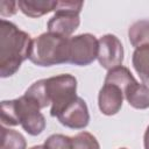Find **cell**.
I'll return each mask as SVG.
<instances>
[{
    "mask_svg": "<svg viewBox=\"0 0 149 149\" xmlns=\"http://www.w3.org/2000/svg\"><path fill=\"white\" fill-rule=\"evenodd\" d=\"M71 149H100V146L91 133L80 132L71 137Z\"/></svg>",
    "mask_w": 149,
    "mask_h": 149,
    "instance_id": "obj_17",
    "label": "cell"
},
{
    "mask_svg": "<svg viewBox=\"0 0 149 149\" xmlns=\"http://www.w3.org/2000/svg\"><path fill=\"white\" fill-rule=\"evenodd\" d=\"M45 88L51 105V116H57L72 100L77 98V79L69 73L47 78Z\"/></svg>",
    "mask_w": 149,
    "mask_h": 149,
    "instance_id": "obj_4",
    "label": "cell"
},
{
    "mask_svg": "<svg viewBox=\"0 0 149 149\" xmlns=\"http://www.w3.org/2000/svg\"><path fill=\"white\" fill-rule=\"evenodd\" d=\"M133 66L141 80L144 84H149V45L136 48L133 54Z\"/></svg>",
    "mask_w": 149,
    "mask_h": 149,
    "instance_id": "obj_14",
    "label": "cell"
},
{
    "mask_svg": "<svg viewBox=\"0 0 149 149\" xmlns=\"http://www.w3.org/2000/svg\"><path fill=\"white\" fill-rule=\"evenodd\" d=\"M136 81V79L134 78V76L132 74V72L129 71L128 68L126 66H116V68H113L111 70H108L106 77H105V81L104 83H107V84H113V85H116L118 87H120L125 94L126 90Z\"/></svg>",
    "mask_w": 149,
    "mask_h": 149,
    "instance_id": "obj_12",
    "label": "cell"
},
{
    "mask_svg": "<svg viewBox=\"0 0 149 149\" xmlns=\"http://www.w3.org/2000/svg\"><path fill=\"white\" fill-rule=\"evenodd\" d=\"M33 38L13 22L0 21V76H13L21 64L29 58Z\"/></svg>",
    "mask_w": 149,
    "mask_h": 149,
    "instance_id": "obj_1",
    "label": "cell"
},
{
    "mask_svg": "<svg viewBox=\"0 0 149 149\" xmlns=\"http://www.w3.org/2000/svg\"><path fill=\"white\" fill-rule=\"evenodd\" d=\"M29 149H44V147L43 146H34V147H31Z\"/></svg>",
    "mask_w": 149,
    "mask_h": 149,
    "instance_id": "obj_21",
    "label": "cell"
},
{
    "mask_svg": "<svg viewBox=\"0 0 149 149\" xmlns=\"http://www.w3.org/2000/svg\"><path fill=\"white\" fill-rule=\"evenodd\" d=\"M27 143L23 135L14 129L1 127V144L0 149H26Z\"/></svg>",
    "mask_w": 149,
    "mask_h": 149,
    "instance_id": "obj_16",
    "label": "cell"
},
{
    "mask_svg": "<svg viewBox=\"0 0 149 149\" xmlns=\"http://www.w3.org/2000/svg\"><path fill=\"white\" fill-rule=\"evenodd\" d=\"M98 62L106 69L111 70L113 68L120 66L123 62V47L120 40L113 34H106L98 40Z\"/></svg>",
    "mask_w": 149,
    "mask_h": 149,
    "instance_id": "obj_7",
    "label": "cell"
},
{
    "mask_svg": "<svg viewBox=\"0 0 149 149\" xmlns=\"http://www.w3.org/2000/svg\"><path fill=\"white\" fill-rule=\"evenodd\" d=\"M144 149H149V126L147 127V130L144 133Z\"/></svg>",
    "mask_w": 149,
    "mask_h": 149,
    "instance_id": "obj_20",
    "label": "cell"
},
{
    "mask_svg": "<svg viewBox=\"0 0 149 149\" xmlns=\"http://www.w3.org/2000/svg\"><path fill=\"white\" fill-rule=\"evenodd\" d=\"M81 1H57L54 16L48 21V31L64 37H70L79 27Z\"/></svg>",
    "mask_w": 149,
    "mask_h": 149,
    "instance_id": "obj_5",
    "label": "cell"
},
{
    "mask_svg": "<svg viewBox=\"0 0 149 149\" xmlns=\"http://www.w3.org/2000/svg\"><path fill=\"white\" fill-rule=\"evenodd\" d=\"M119 149H127V148H119Z\"/></svg>",
    "mask_w": 149,
    "mask_h": 149,
    "instance_id": "obj_22",
    "label": "cell"
},
{
    "mask_svg": "<svg viewBox=\"0 0 149 149\" xmlns=\"http://www.w3.org/2000/svg\"><path fill=\"white\" fill-rule=\"evenodd\" d=\"M128 104L136 109H146L149 107V85L135 81L125 92Z\"/></svg>",
    "mask_w": 149,
    "mask_h": 149,
    "instance_id": "obj_11",
    "label": "cell"
},
{
    "mask_svg": "<svg viewBox=\"0 0 149 149\" xmlns=\"http://www.w3.org/2000/svg\"><path fill=\"white\" fill-rule=\"evenodd\" d=\"M57 1L55 0H19V9L29 17H40L50 12H55Z\"/></svg>",
    "mask_w": 149,
    "mask_h": 149,
    "instance_id": "obj_10",
    "label": "cell"
},
{
    "mask_svg": "<svg viewBox=\"0 0 149 149\" xmlns=\"http://www.w3.org/2000/svg\"><path fill=\"white\" fill-rule=\"evenodd\" d=\"M57 119L65 127L72 129L85 128L90 121L88 108L85 100L77 97L57 115Z\"/></svg>",
    "mask_w": 149,
    "mask_h": 149,
    "instance_id": "obj_8",
    "label": "cell"
},
{
    "mask_svg": "<svg viewBox=\"0 0 149 149\" xmlns=\"http://www.w3.org/2000/svg\"><path fill=\"white\" fill-rule=\"evenodd\" d=\"M2 126H17L33 136L40 135L45 128V118L40 108L24 94L14 100H3L1 102Z\"/></svg>",
    "mask_w": 149,
    "mask_h": 149,
    "instance_id": "obj_2",
    "label": "cell"
},
{
    "mask_svg": "<svg viewBox=\"0 0 149 149\" xmlns=\"http://www.w3.org/2000/svg\"><path fill=\"white\" fill-rule=\"evenodd\" d=\"M99 43L92 34H80L70 37V55L69 63L85 66L91 64L98 57Z\"/></svg>",
    "mask_w": 149,
    "mask_h": 149,
    "instance_id": "obj_6",
    "label": "cell"
},
{
    "mask_svg": "<svg viewBox=\"0 0 149 149\" xmlns=\"http://www.w3.org/2000/svg\"><path fill=\"white\" fill-rule=\"evenodd\" d=\"M24 95L28 97L40 109L50 105L45 88V79H40L31 84L24 92Z\"/></svg>",
    "mask_w": 149,
    "mask_h": 149,
    "instance_id": "obj_15",
    "label": "cell"
},
{
    "mask_svg": "<svg viewBox=\"0 0 149 149\" xmlns=\"http://www.w3.org/2000/svg\"><path fill=\"white\" fill-rule=\"evenodd\" d=\"M17 8H19L17 1H8V0L0 1V15L2 17L14 15L16 13Z\"/></svg>",
    "mask_w": 149,
    "mask_h": 149,
    "instance_id": "obj_19",
    "label": "cell"
},
{
    "mask_svg": "<svg viewBox=\"0 0 149 149\" xmlns=\"http://www.w3.org/2000/svg\"><path fill=\"white\" fill-rule=\"evenodd\" d=\"M70 37L54 33H43L33 38L29 61L38 66H52L69 63Z\"/></svg>",
    "mask_w": 149,
    "mask_h": 149,
    "instance_id": "obj_3",
    "label": "cell"
},
{
    "mask_svg": "<svg viewBox=\"0 0 149 149\" xmlns=\"http://www.w3.org/2000/svg\"><path fill=\"white\" fill-rule=\"evenodd\" d=\"M123 98L125 94L120 87L113 84L104 83L98 95V106L100 112L105 115L116 114L122 107Z\"/></svg>",
    "mask_w": 149,
    "mask_h": 149,
    "instance_id": "obj_9",
    "label": "cell"
},
{
    "mask_svg": "<svg viewBox=\"0 0 149 149\" xmlns=\"http://www.w3.org/2000/svg\"><path fill=\"white\" fill-rule=\"evenodd\" d=\"M130 44L136 49L149 45V20H140L134 22L128 29Z\"/></svg>",
    "mask_w": 149,
    "mask_h": 149,
    "instance_id": "obj_13",
    "label": "cell"
},
{
    "mask_svg": "<svg viewBox=\"0 0 149 149\" xmlns=\"http://www.w3.org/2000/svg\"><path fill=\"white\" fill-rule=\"evenodd\" d=\"M43 147L44 149H71V137L62 134H54L45 140Z\"/></svg>",
    "mask_w": 149,
    "mask_h": 149,
    "instance_id": "obj_18",
    "label": "cell"
}]
</instances>
